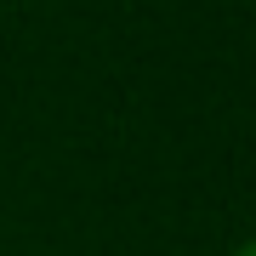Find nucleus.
<instances>
[{"label": "nucleus", "instance_id": "1", "mask_svg": "<svg viewBox=\"0 0 256 256\" xmlns=\"http://www.w3.org/2000/svg\"><path fill=\"white\" fill-rule=\"evenodd\" d=\"M234 256H256V239H245V245H239V250H234Z\"/></svg>", "mask_w": 256, "mask_h": 256}]
</instances>
